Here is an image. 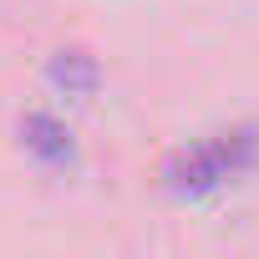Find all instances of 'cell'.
I'll use <instances>...</instances> for the list:
<instances>
[{
	"instance_id": "obj_1",
	"label": "cell",
	"mask_w": 259,
	"mask_h": 259,
	"mask_svg": "<svg viewBox=\"0 0 259 259\" xmlns=\"http://www.w3.org/2000/svg\"><path fill=\"white\" fill-rule=\"evenodd\" d=\"M254 168H259V127H229L193 148H178L163 163V188L178 198H203Z\"/></svg>"
},
{
	"instance_id": "obj_2",
	"label": "cell",
	"mask_w": 259,
	"mask_h": 259,
	"mask_svg": "<svg viewBox=\"0 0 259 259\" xmlns=\"http://www.w3.org/2000/svg\"><path fill=\"white\" fill-rule=\"evenodd\" d=\"M21 143H26V153L41 158L46 168H66V163L76 158V143H71V133H66V122H56L51 112H31V117L21 122Z\"/></svg>"
},
{
	"instance_id": "obj_3",
	"label": "cell",
	"mask_w": 259,
	"mask_h": 259,
	"mask_svg": "<svg viewBox=\"0 0 259 259\" xmlns=\"http://www.w3.org/2000/svg\"><path fill=\"white\" fill-rule=\"evenodd\" d=\"M46 76H51V87H61L66 97H92V92L102 87V66H97V56H87L81 46L56 51L51 66H46Z\"/></svg>"
}]
</instances>
